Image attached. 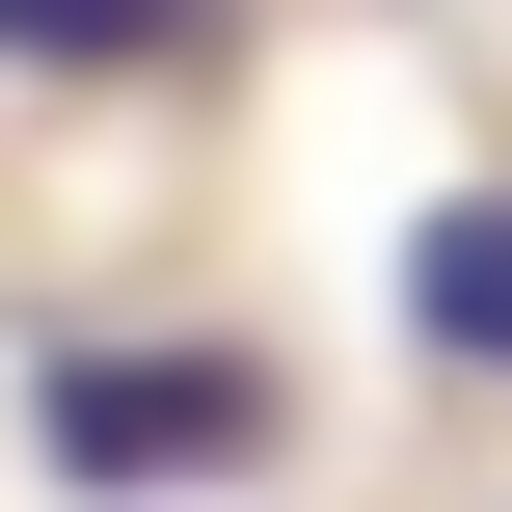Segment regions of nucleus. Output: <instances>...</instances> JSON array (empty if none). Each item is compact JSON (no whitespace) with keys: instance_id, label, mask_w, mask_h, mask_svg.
<instances>
[{"instance_id":"1","label":"nucleus","mask_w":512,"mask_h":512,"mask_svg":"<svg viewBox=\"0 0 512 512\" xmlns=\"http://www.w3.org/2000/svg\"><path fill=\"white\" fill-rule=\"evenodd\" d=\"M270 378L243 351H54V486H243Z\"/></svg>"},{"instance_id":"2","label":"nucleus","mask_w":512,"mask_h":512,"mask_svg":"<svg viewBox=\"0 0 512 512\" xmlns=\"http://www.w3.org/2000/svg\"><path fill=\"white\" fill-rule=\"evenodd\" d=\"M405 324H432L459 378H512V189H432V243H405Z\"/></svg>"},{"instance_id":"3","label":"nucleus","mask_w":512,"mask_h":512,"mask_svg":"<svg viewBox=\"0 0 512 512\" xmlns=\"http://www.w3.org/2000/svg\"><path fill=\"white\" fill-rule=\"evenodd\" d=\"M216 0H0V81H108V54H189Z\"/></svg>"}]
</instances>
